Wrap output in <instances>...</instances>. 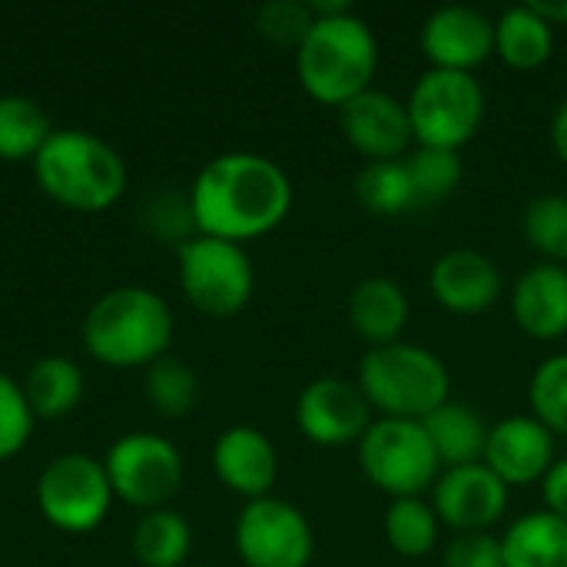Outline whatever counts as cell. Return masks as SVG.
<instances>
[{
  "mask_svg": "<svg viewBox=\"0 0 567 567\" xmlns=\"http://www.w3.org/2000/svg\"><path fill=\"white\" fill-rule=\"evenodd\" d=\"M292 206V183L286 169L262 153L213 156L189 186V209L196 233L239 243L276 229Z\"/></svg>",
  "mask_w": 567,
  "mask_h": 567,
  "instance_id": "6da1fadb",
  "label": "cell"
},
{
  "mask_svg": "<svg viewBox=\"0 0 567 567\" xmlns=\"http://www.w3.org/2000/svg\"><path fill=\"white\" fill-rule=\"evenodd\" d=\"M379 70V43L372 27L355 10L339 17H316L312 30L296 50V73L302 90L326 106H346L372 90Z\"/></svg>",
  "mask_w": 567,
  "mask_h": 567,
  "instance_id": "7a4b0ae2",
  "label": "cell"
},
{
  "mask_svg": "<svg viewBox=\"0 0 567 567\" xmlns=\"http://www.w3.org/2000/svg\"><path fill=\"white\" fill-rule=\"evenodd\" d=\"M169 339L173 309L146 286L103 292L83 319V342L106 365H150L163 359Z\"/></svg>",
  "mask_w": 567,
  "mask_h": 567,
  "instance_id": "3957f363",
  "label": "cell"
},
{
  "mask_svg": "<svg viewBox=\"0 0 567 567\" xmlns=\"http://www.w3.org/2000/svg\"><path fill=\"white\" fill-rule=\"evenodd\" d=\"M359 389L372 412H382V419L422 422L449 402L452 375L425 346L392 342L362 355Z\"/></svg>",
  "mask_w": 567,
  "mask_h": 567,
  "instance_id": "277c9868",
  "label": "cell"
},
{
  "mask_svg": "<svg viewBox=\"0 0 567 567\" xmlns=\"http://www.w3.org/2000/svg\"><path fill=\"white\" fill-rule=\"evenodd\" d=\"M37 183L73 209H103L126 186V163L90 130H53L33 156Z\"/></svg>",
  "mask_w": 567,
  "mask_h": 567,
  "instance_id": "5b68a950",
  "label": "cell"
},
{
  "mask_svg": "<svg viewBox=\"0 0 567 567\" xmlns=\"http://www.w3.org/2000/svg\"><path fill=\"white\" fill-rule=\"evenodd\" d=\"M359 468L389 498H422L442 475L422 422L409 419H375L359 442Z\"/></svg>",
  "mask_w": 567,
  "mask_h": 567,
  "instance_id": "8992f818",
  "label": "cell"
},
{
  "mask_svg": "<svg viewBox=\"0 0 567 567\" xmlns=\"http://www.w3.org/2000/svg\"><path fill=\"white\" fill-rule=\"evenodd\" d=\"M405 106L419 146L462 150L485 120V90L475 73L429 66L412 86Z\"/></svg>",
  "mask_w": 567,
  "mask_h": 567,
  "instance_id": "52a82bcc",
  "label": "cell"
},
{
  "mask_svg": "<svg viewBox=\"0 0 567 567\" xmlns=\"http://www.w3.org/2000/svg\"><path fill=\"white\" fill-rule=\"evenodd\" d=\"M179 286L199 312L226 319L249 302L256 272L239 243L196 233L179 243Z\"/></svg>",
  "mask_w": 567,
  "mask_h": 567,
  "instance_id": "ba28073f",
  "label": "cell"
},
{
  "mask_svg": "<svg viewBox=\"0 0 567 567\" xmlns=\"http://www.w3.org/2000/svg\"><path fill=\"white\" fill-rule=\"evenodd\" d=\"M113 485L103 468L86 452L56 455L37 482V505L43 518L63 532H90L110 512Z\"/></svg>",
  "mask_w": 567,
  "mask_h": 567,
  "instance_id": "9c48e42d",
  "label": "cell"
},
{
  "mask_svg": "<svg viewBox=\"0 0 567 567\" xmlns=\"http://www.w3.org/2000/svg\"><path fill=\"white\" fill-rule=\"evenodd\" d=\"M113 495L140 508H163L183 485L179 449L156 432H130L116 439L103 462Z\"/></svg>",
  "mask_w": 567,
  "mask_h": 567,
  "instance_id": "30bf717a",
  "label": "cell"
},
{
  "mask_svg": "<svg viewBox=\"0 0 567 567\" xmlns=\"http://www.w3.org/2000/svg\"><path fill=\"white\" fill-rule=\"evenodd\" d=\"M236 551L246 567H309L316 538L309 518L282 498H252L236 518Z\"/></svg>",
  "mask_w": 567,
  "mask_h": 567,
  "instance_id": "8fae6325",
  "label": "cell"
},
{
  "mask_svg": "<svg viewBox=\"0 0 567 567\" xmlns=\"http://www.w3.org/2000/svg\"><path fill=\"white\" fill-rule=\"evenodd\" d=\"M372 422L362 389L346 379H316L296 399V425L316 445H359Z\"/></svg>",
  "mask_w": 567,
  "mask_h": 567,
  "instance_id": "7c38bea8",
  "label": "cell"
},
{
  "mask_svg": "<svg viewBox=\"0 0 567 567\" xmlns=\"http://www.w3.org/2000/svg\"><path fill=\"white\" fill-rule=\"evenodd\" d=\"M432 508L439 522L458 535L488 532L508 508V485L485 462L442 468L432 485Z\"/></svg>",
  "mask_w": 567,
  "mask_h": 567,
  "instance_id": "4fadbf2b",
  "label": "cell"
},
{
  "mask_svg": "<svg viewBox=\"0 0 567 567\" xmlns=\"http://www.w3.org/2000/svg\"><path fill=\"white\" fill-rule=\"evenodd\" d=\"M422 53L432 70L472 73L495 53V20L468 3L439 7L425 17Z\"/></svg>",
  "mask_w": 567,
  "mask_h": 567,
  "instance_id": "5bb4252c",
  "label": "cell"
},
{
  "mask_svg": "<svg viewBox=\"0 0 567 567\" xmlns=\"http://www.w3.org/2000/svg\"><path fill=\"white\" fill-rule=\"evenodd\" d=\"M339 126L355 153H362L369 163L382 159H402L415 140L409 106L385 93V90H365L362 96L349 100L339 110Z\"/></svg>",
  "mask_w": 567,
  "mask_h": 567,
  "instance_id": "9a60e30c",
  "label": "cell"
},
{
  "mask_svg": "<svg viewBox=\"0 0 567 567\" xmlns=\"http://www.w3.org/2000/svg\"><path fill=\"white\" fill-rule=\"evenodd\" d=\"M485 465L508 485L525 488L542 482L555 465V435L535 415H512L492 425Z\"/></svg>",
  "mask_w": 567,
  "mask_h": 567,
  "instance_id": "2e32d148",
  "label": "cell"
},
{
  "mask_svg": "<svg viewBox=\"0 0 567 567\" xmlns=\"http://www.w3.org/2000/svg\"><path fill=\"white\" fill-rule=\"evenodd\" d=\"M429 289L449 312L478 316V312L492 309L502 299L505 279H502L498 266L485 252H478V249H452L432 266Z\"/></svg>",
  "mask_w": 567,
  "mask_h": 567,
  "instance_id": "e0dca14e",
  "label": "cell"
},
{
  "mask_svg": "<svg viewBox=\"0 0 567 567\" xmlns=\"http://www.w3.org/2000/svg\"><path fill=\"white\" fill-rule=\"evenodd\" d=\"M213 468L226 488L252 502L272 492L276 475H279V455H276V445L259 429L233 425L213 445Z\"/></svg>",
  "mask_w": 567,
  "mask_h": 567,
  "instance_id": "ac0fdd59",
  "label": "cell"
},
{
  "mask_svg": "<svg viewBox=\"0 0 567 567\" xmlns=\"http://www.w3.org/2000/svg\"><path fill=\"white\" fill-rule=\"evenodd\" d=\"M512 316L532 339H561L567 332V266L538 262L525 269L512 292Z\"/></svg>",
  "mask_w": 567,
  "mask_h": 567,
  "instance_id": "d6986e66",
  "label": "cell"
},
{
  "mask_svg": "<svg viewBox=\"0 0 567 567\" xmlns=\"http://www.w3.org/2000/svg\"><path fill=\"white\" fill-rule=\"evenodd\" d=\"M405 322H409V296L395 279L372 276L349 292V326L355 329L359 339L369 342V349L399 342Z\"/></svg>",
  "mask_w": 567,
  "mask_h": 567,
  "instance_id": "ffe728a7",
  "label": "cell"
},
{
  "mask_svg": "<svg viewBox=\"0 0 567 567\" xmlns=\"http://www.w3.org/2000/svg\"><path fill=\"white\" fill-rule=\"evenodd\" d=\"M422 429H425V435H429L442 468H458V465L485 462L492 425L472 405L449 399L442 409H435L429 419H422Z\"/></svg>",
  "mask_w": 567,
  "mask_h": 567,
  "instance_id": "44dd1931",
  "label": "cell"
},
{
  "mask_svg": "<svg viewBox=\"0 0 567 567\" xmlns=\"http://www.w3.org/2000/svg\"><path fill=\"white\" fill-rule=\"evenodd\" d=\"M505 567H567V522L551 512L522 515L502 535Z\"/></svg>",
  "mask_w": 567,
  "mask_h": 567,
  "instance_id": "7402d4cb",
  "label": "cell"
},
{
  "mask_svg": "<svg viewBox=\"0 0 567 567\" xmlns=\"http://www.w3.org/2000/svg\"><path fill=\"white\" fill-rule=\"evenodd\" d=\"M555 50V27L532 10V3L512 7L495 20V53L512 70H538Z\"/></svg>",
  "mask_w": 567,
  "mask_h": 567,
  "instance_id": "603a6c76",
  "label": "cell"
},
{
  "mask_svg": "<svg viewBox=\"0 0 567 567\" xmlns=\"http://www.w3.org/2000/svg\"><path fill=\"white\" fill-rule=\"evenodd\" d=\"M23 395L33 415L56 419L83 399V372L66 355H43L23 375Z\"/></svg>",
  "mask_w": 567,
  "mask_h": 567,
  "instance_id": "cb8c5ba5",
  "label": "cell"
},
{
  "mask_svg": "<svg viewBox=\"0 0 567 567\" xmlns=\"http://www.w3.org/2000/svg\"><path fill=\"white\" fill-rule=\"evenodd\" d=\"M193 548L189 522L173 508H150L133 528V555L146 567H179Z\"/></svg>",
  "mask_w": 567,
  "mask_h": 567,
  "instance_id": "d4e9b609",
  "label": "cell"
},
{
  "mask_svg": "<svg viewBox=\"0 0 567 567\" xmlns=\"http://www.w3.org/2000/svg\"><path fill=\"white\" fill-rule=\"evenodd\" d=\"M355 199L375 216H402L419 206L405 159L365 163L355 176Z\"/></svg>",
  "mask_w": 567,
  "mask_h": 567,
  "instance_id": "484cf974",
  "label": "cell"
},
{
  "mask_svg": "<svg viewBox=\"0 0 567 567\" xmlns=\"http://www.w3.org/2000/svg\"><path fill=\"white\" fill-rule=\"evenodd\" d=\"M439 515L425 498H392L385 508V538L402 558H425L439 545Z\"/></svg>",
  "mask_w": 567,
  "mask_h": 567,
  "instance_id": "4316f807",
  "label": "cell"
},
{
  "mask_svg": "<svg viewBox=\"0 0 567 567\" xmlns=\"http://www.w3.org/2000/svg\"><path fill=\"white\" fill-rule=\"evenodd\" d=\"M53 126L47 110L20 93L0 96V156L3 159H23L37 156L40 146L50 140Z\"/></svg>",
  "mask_w": 567,
  "mask_h": 567,
  "instance_id": "83f0119b",
  "label": "cell"
},
{
  "mask_svg": "<svg viewBox=\"0 0 567 567\" xmlns=\"http://www.w3.org/2000/svg\"><path fill=\"white\" fill-rule=\"evenodd\" d=\"M525 239L532 249L545 256V262L567 266V196L565 193H542L525 206L522 216Z\"/></svg>",
  "mask_w": 567,
  "mask_h": 567,
  "instance_id": "f1b7e54d",
  "label": "cell"
},
{
  "mask_svg": "<svg viewBox=\"0 0 567 567\" xmlns=\"http://www.w3.org/2000/svg\"><path fill=\"white\" fill-rule=\"evenodd\" d=\"M405 166H409V176H412L419 206L422 203H442V199H449L458 189L462 176H465V166H462L458 150L419 146L405 159Z\"/></svg>",
  "mask_w": 567,
  "mask_h": 567,
  "instance_id": "f546056e",
  "label": "cell"
},
{
  "mask_svg": "<svg viewBox=\"0 0 567 567\" xmlns=\"http://www.w3.org/2000/svg\"><path fill=\"white\" fill-rule=\"evenodd\" d=\"M143 385H146L150 402L163 415H186L196 405V399H199V379H196V372L186 362L169 359V355H163V359H156V362L146 365Z\"/></svg>",
  "mask_w": 567,
  "mask_h": 567,
  "instance_id": "4dcf8cb0",
  "label": "cell"
},
{
  "mask_svg": "<svg viewBox=\"0 0 567 567\" xmlns=\"http://www.w3.org/2000/svg\"><path fill=\"white\" fill-rule=\"evenodd\" d=\"M532 415L551 432L567 435V352L545 359L528 385Z\"/></svg>",
  "mask_w": 567,
  "mask_h": 567,
  "instance_id": "1f68e13d",
  "label": "cell"
},
{
  "mask_svg": "<svg viewBox=\"0 0 567 567\" xmlns=\"http://www.w3.org/2000/svg\"><path fill=\"white\" fill-rule=\"evenodd\" d=\"M33 429V412L23 395V385L0 372V458H10L23 449Z\"/></svg>",
  "mask_w": 567,
  "mask_h": 567,
  "instance_id": "d6a6232c",
  "label": "cell"
},
{
  "mask_svg": "<svg viewBox=\"0 0 567 567\" xmlns=\"http://www.w3.org/2000/svg\"><path fill=\"white\" fill-rule=\"evenodd\" d=\"M256 20H259V30L272 43L296 47V50L306 40V33L312 30V23H316L309 3H302V0H269V3L259 7V17Z\"/></svg>",
  "mask_w": 567,
  "mask_h": 567,
  "instance_id": "836d02e7",
  "label": "cell"
},
{
  "mask_svg": "<svg viewBox=\"0 0 567 567\" xmlns=\"http://www.w3.org/2000/svg\"><path fill=\"white\" fill-rule=\"evenodd\" d=\"M445 567H505L502 538L488 532L455 535L445 548Z\"/></svg>",
  "mask_w": 567,
  "mask_h": 567,
  "instance_id": "e575fe53",
  "label": "cell"
},
{
  "mask_svg": "<svg viewBox=\"0 0 567 567\" xmlns=\"http://www.w3.org/2000/svg\"><path fill=\"white\" fill-rule=\"evenodd\" d=\"M542 498H545V512L567 522V458L555 462L551 472L542 478Z\"/></svg>",
  "mask_w": 567,
  "mask_h": 567,
  "instance_id": "d590c367",
  "label": "cell"
},
{
  "mask_svg": "<svg viewBox=\"0 0 567 567\" xmlns=\"http://www.w3.org/2000/svg\"><path fill=\"white\" fill-rule=\"evenodd\" d=\"M551 146H555L558 159L567 166V96L558 103L555 120H551Z\"/></svg>",
  "mask_w": 567,
  "mask_h": 567,
  "instance_id": "8d00e7d4",
  "label": "cell"
},
{
  "mask_svg": "<svg viewBox=\"0 0 567 567\" xmlns=\"http://www.w3.org/2000/svg\"><path fill=\"white\" fill-rule=\"evenodd\" d=\"M532 10L542 13L551 27L567 23V0H532Z\"/></svg>",
  "mask_w": 567,
  "mask_h": 567,
  "instance_id": "74e56055",
  "label": "cell"
},
{
  "mask_svg": "<svg viewBox=\"0 0 567 567\" xmlns=\"http://www.w3.org/2000/svg\"><path fill=\"white\" fill-rule=\"evenodd\" d=\"M203 567H206V565H203Z\"/></svg>",
  "mask_w": 567,
  "mask_h": 567,
  "instance_id": "f35d334b",
  "label": "cell"
}]
</instances>
